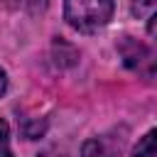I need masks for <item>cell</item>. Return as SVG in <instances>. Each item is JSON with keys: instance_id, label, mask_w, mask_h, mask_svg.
Returning <instances> with one entry per match:
<instances>
[{"instance_id": "cell-1", "label": "cell", "mask_w": 157, "mask_h": 157, "mask_svg": "<svg viewBox=\"0 0 157 157\" xmlns=\"http://www.w3.org/2000/svg\"><path fill=\"white\" fill-rule=\"evenodd\" d=\"M115 12V0H64V20L83 34L103 29Z\"/></svg>"}, {"instance_id": "cell-2", "label": "cell", "mask_w": 157, "mask_h": 157, "mask_svg": "<svg viewBox=\"0 0 157 157\" xmlns=\"http://www.w3.org/2000/svg\"><path fill=\"white\" fill-rule=\"evenodd\" d=\"M118 52L125 61L128 69L137 71V74H145L147 78H152V69H155V59H152V52L137 42L135 37H123L120 44H118Z\"/></svg>"}, {"instance_id": "cell-3", "label": "cell", "mask_w": 157, "mask_h": 157, "mask_svg": "<svg viewBox=\"0 0 157 157\" xmlns=\"http://www.w3.org/2000/svg\"><path fill=\"white\" fill-rule=\"evenodd\" d=\"M0 2L10 10L25 12V15H42L49 5V0H0Z\"/></svg>"}, {"instance_id": "cell-4", "label": "cell", "mask_w": 157, "mask_h": 157, "mask_svg": "<svg viewBox=\"0 0 157 157\" xmlns=\"http://www.w3.org/2000/svg\"><path fill=\"white\" fill-rule=\"evenodd\" d=\"M155 130H147L140 140H137V145H135V150H132V157H155Z\"/></svg>"}, {"instance_id": "cell-5", "label": "cell", "mask_w": 157, "mask_h": 157, "mask_svg": "<svg viewBox=\"0 0 157 157\" xmlns=\"http://www.w3.org/2000/svg\"><path fill=\"white\" fill-rule=\"evenodd\" d=\"M81 157H110V150L103 145V140L91 137L81 145Z\"/></svg>"}, {"instance_id": "cell-6", "label": "cell", "mask_w": 157, "mask_h": 157, "mask_svg": "<svg viewBox=\"0 0 157 157\" xmlns=\"http://www.w3.org/2000/svg\"><path fill=\"white\" fill-rule=\"evenodd\" d=\"M0 157H12V147H10V125L7 120L0 118Z\"/></svg>"}, {"instance_id": "cell-7", "label": "cell", "mask_w": 157, "mask_h": 157, "mask_svg": "<svg viewBox=\"0 0 157 157\" xmlns=\"http://www.w3.org/2000/svg\"><path fill=\"white\" fill-rule=\"evenodd\" d=\"M132 15L135 17H152L155 15V0H132Z\"/></svg>"}, {"instance_id": "cell-8", "label": "cell", "mask_w": 157, "mask_h": 157, "mask_svg": "<svg viewBox=\"0 0 157 157\" xmlns=\"http://www.w3.org/2000/svg\"><path fill=\"white\" fill-rule=\"evenodd\" d=\"M5 91H7V74H5V69L0 66V98L5 96Z\"/></svg>"}]
</instances>
